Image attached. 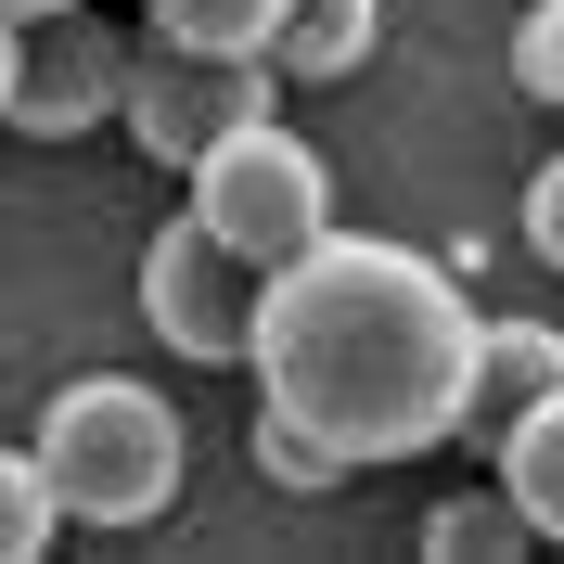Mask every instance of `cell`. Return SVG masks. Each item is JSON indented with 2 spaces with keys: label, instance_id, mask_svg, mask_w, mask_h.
<instances>
[{
  "label": "cell",
  "instance_id": "7a4b0ae2",
  "mask_svg": "<svg viewBox=\"0 0 564 564\" xmlns=\"http://www.w3.org/2000/svg\"><path fill=\"white\" fill-rule=\"evenodd\" d=\"M39 462H52V488H65L77 527H154L180 500L193 436H180V411L141 386V372H77V386H52V411H39Z\"/></svg>",
  "mask_w": 564,
  "mask_h": 564
},
{
  "label": "cell",
  "instance_id": "ba28073f",
  "mask_svg": "<svg viewBox=\"0 0 564 564\" xmlns=\"http://www.w3.org/2000/svg\"><path fill=\"white\" fill-rule=\"evenodd\" d=\"M564 386V334L552 321H488V347H475V423H513V411H539V398Z\"/></svg>",
  "mask_w": 564,
  "mask_h": 564
},
{
  "label": "cell",
  "instance_id": "52a82bcc",
  "mask_svg": "<svg viewBox=\"0 0 564 564\" xmlns=\"http://www.w3.org/2000/svg\"><path fill=\"white\" fill-rule=\"evenodd\" d=\"M372 39H386V0H295L270 39V65L295 77V90H321V77H359L372 65Z\"/></svg>",
  "mask_w": 564,
  "mask_h": 564
},
{
  "label": "cell",
  "instance_id": "2e32d148",
  "mask_svg": "<svg viewBox=\"0 0 564 564\" xmlns=\"http://www.w3.org/2000/svg\"><path fill=\"white\" fill-rule=\"evenodd\" d=\"M0 13H65V0H0Z\"/></svg>",
  "mask_w": 564,
  "mask_h": 564
},
{
  "label": "cell",
  "instance_id": "9a60e30c",
  "mask_svg": "<svg viewBox=\"0 0 564 564\" xmlns=\"http://www.w3.org/2000/svg\"><path fill=\"white\" fill-rule=\"evenodd\" d=\"M527 257H539V270H564V154L527 180Z\"/></svg>",
  "mask_w": 564,
  "mask_h": 564
},
{
  "label": "cell",
  "instance_id": "3957f363",
  "mask_svg": "<svg viewBox=\"0 0 564 564\" xmlns=\"http://www.w3.org/2000/svg\"><path fill=\"white\" fill-rule=\"evenodd\" d=\"M193 218H206L218 245H245L257 270H282V257H308L321 231H334V167H321V141H295L282 116H257V129H231L193 167Z\"/></svg>",
  "mask_w": 564,
  "mask_h": 564
},
{
  "label": "cell",
  "instance_id": "9c48e42d",
  "mask_svg": "<svg viewBox=\"0 0 564 564\" xmlns=\"http://www.w3.org/2000/svg\"><path fill=\"white\" fill-rule=\"evenodd\" d=\"M488 462H500V488L539 513V539H564V386L539 398V411H513V423H500V436H488Z\"/></svg>",
  "mask_w": 564,
  "mask_h": 564
},
{
  "label": "cell",
  "instance_id": "277c9868",
  "mask_svg": "<svg viewBox=\"0 0 564 564\" xmlns=\"http://www.w3.org/2000/svg\"><path fill=\"white\" fill-rule=\"evenodd\" d=\"M129 39L104 26V0H65V13H0V116L26 141H77L129 116Z\"/></svg>",
  "mask_w": 564,
  "mask_h": 564
},
{
  "label": "cell",
  "instance_id": "8fae6325",
  "mask_svg": "<svg viewBox=\"0 0 564 564\" xmlns=\"http://www.w3.org/2000/svg\"><path fill=\"white\" fill-rule=\"evenodd\" d=\"M257 475H270V488H295V500H321V488H347V475H359V449H347V436H321L308 411L257 398Z\"/></svg>",
  "mask_w": 564,
  "mask_h": 564
},
{
  "label": "cell",
  "instance_id": "6da1fadb",
  "mask_svg": "<svg viewBox=\"0 0 564 564\" xmlns=\"http://www.w3.org/2000/svg\"><path fill=\"white\" fill-rule=\"evenodd\" d=\"M475 347H488V308L436 257L386 245V231H321L308 257L270 270L257 398L347 436L359 475H372V462L475 436Z\"/></svg>",
  "mask_w": 564,
  "mask_h": 564
},
{
  "label": "cell",
  "instance_id": "5bb4252c",
  "mask_svg": "<svg viewBox=\"0 0 564 564\" xmlns=\"http://www.w3.org/2000/svg\"><path fill=\"white\" fill-rule=\"evenodd\" d=\"M513 90L564 116V0H539L527 26H513Z\"/></svg>",
  "mask_w": 564,
  "mask_h": 564
},
{
  "label": "cell",
  "instance_id": "30bf717a",
  "mask_svg": "<svg viewBox=\"0 0 564 564\" xmlns=\"http://www.w3.org/2000/svg\"><path fill=\"white\" fill-rule=\"evenodd\" d=\"M527 539H539V513L500 488V475L475 500H436V513H423V552H436V564H513Z\"/></svg>",
  "mask_w": 564,
  "mask_h": 564
},
{
  "label": "cell",
  "instance_id": "5b68a950",
  "mask_svg": "<svg viewBox=\"0 0 564 564\" xmlns=\"http://www.w3.org/2000/svg\"><path fill=\"white\" fill-rule=\"evenodd\" d=\"M282 90H295V77H282L270 52H193V39H154V52L129 65V116H116V129H129L154 167L193 180L231 129L282 116Z\"/></svg>",
  "mask_w": 564,
  "mask_h": 564
},
{
  "label": "cell",
  "instance_id": "4fadbf2b",
  "mask_svg": "<svg viewBox=\"0 0 564 564\" xmlns=\"http://www.w3.org/2000/svg\"><path fill=\"white\" fill-rule=\"evenodd\" d=\"M154 39H193V52H270L295 0H141Z\"/></svg>",
  "mask_w": 564,
  "mask_h": 564
},
{
  "label": "cell",
  "instance_id": "8992f818",
  "mask_svg": "<svg viewBox=\"0 0 564 564\" xmlns=\"http://www.w3.org/2000/svg\"><path fill=\"white\" fill-rule=\"evenodd\" d=\"M141 321H154V347H180V359H245L257 372V321H270V270H257L245 245H218L206 218L180 206L154 245H141Z\"/></svg>",
  "mask_w": 564,
  "mask_h": 564
},
{
  "label": "cell",
  "instance_id": "7c38bea8",
  "mask_svg": "<svg viewBox=\"0 0 564 564\" xmlns=\"http://www.w3.org/2000/svg\"><path fill=\"white\" fill-rule=\"evenodd\" d=\"M77 513H65V488H52V462H39V436L13 462H0V564H39L52 539H65Z\"/></svg>",
  "mask_w": 564,
  "mask_h": 564
}]
</instances>
